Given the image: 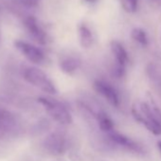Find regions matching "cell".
<instances>
[{
    "label": "cell",
    "instance_id": "6da1fadb",
    "mask_svg": "<svg viewBox=\"0 0 161 161\" xmlns=\"http://www.w3.org/2000/svg\"><path fill=\"white\" fill-rule=\"evenodd\" d=\"M132 116L153 136H161V109L152 94L148 93L145 101L137 102L132 106Z\"/></svg>",
    "mask_w": 161,
    "mask_h": 161
},
{
    "label": "cell",
    "instance_id": "7a4b0ae2",
    "mask_svg": "<svg viewBox=\"0 0 161 161\" xmlns=\"http://www.w3.org/2000/svg\"><path fill=\"white\" fill-rule=\"evenodd\" d=\"M22 76L26 82L47 94H56L58 92L51 79L41 69L35 66H25L22 69Z\"/></svg>",
    "mask_w": 161,
    "mask_h": 161
},
{
    "label": "cell",
    "instance_id": "3957f363",
    "mask_svg": "<svg viewBox=\"0 0 161 161\" xmlns=\"http://www.w3.org/2000/svg\"><path fill=\"white\" fill-rule=\"evenodd\" d=\"M38 103L44 107L52 119L59 124L69 125L73 122L70 111L62 102L47 97H40L38 98Z\"/></svg>",
    "mask_w": 161,
    "mask_h": 161
},
{
    "label": "cell",
    "instance_id": "277c9868",
    "mask_svg": "<svg viewBox=\"0 0 161 161\" xmlns=\"http://www.w3.org/2000/svg\"><path fill=\"white\" fill-rule=\"evenodd\" d=\"M110 48L114 57L113 75L116 78H122L126 74V68L129 63L128 52L124 46L117 40H113L110 43Z\"/></svg>",
    "mask_w": 161,
    "mask_h": 161
},
{
    "label": "cell",
    "instance_id": "5b68a950",
    "mask_svg": "<svg viewBox=\"0 0 161 161\" xmlns=\"http://www.w3.org/2000/svg\"><path fill=\"white\" fill-rule=\"evenodd\" d=\"M106 136H107L108 140L112 144H114L125 151H128V152H131V153H136V154H143L146 152L144 147L142 146V144L138 143L137 141L134 140L133 138H131L119 132H117L116 130L111 131L110 133L106 134Z\"/></svg>",
    "mask_w": 161,
    "mask_h": 161
},
{
    "label": "cell",
    "instance_id": "8992f818",
    "mask_svg": "<svg viewBox=\"0 0 161 161\" xmlns=\"http://www.w3.org/2000/svg\"><path fill=\"white\" fill-rule=\"evenodd\" d=\"M43 147L46 152L52 155H62L68 148V140L64 134L56 131L44 139Z\"/></svg>",
    "mask_w": 161,
    "mask_h": 161
},
{
    "label": "cell",
    "instance_id": "52a82bcc",
    "mask_svg": "<svg viewBox=\"0 0 161 161\" xmlns=\"http://www.w3.org/2000/svg\"><path fill=\"white\" fill-rule=\"evenodd\" d=\"M93 87L95 91L100 94L102 97H103L109 104H111L113 107L119 108L120 106V97L119 91L115 88L114 86H112L110 83L106 82L104 80H95L93 84Z\"/></svg>",
    "mask_w": 161,
    "mask_h": 161
},
{
    "label": "cell",
    "instance_id": "ba28073f",
    "mask_svg": "<svg viewBox=\"0 0 161 161\" xmlns=\"http://www.w3.org/2000/svg\"><path fill=\"white\" fill-rule=\"evenodd\" d=\"M15 47L25 56L31 63L41 64L46 61V53L40 47L28 43L23 40H16L14 42Z\"/></svg>",
    "mask_w": 161,
    "mask_h": 161
},
{
    "label": "cell",
    "instance_id": "9c48e42d",
    "mask_svg": "<svg viewBox=\"0 0 161 161\" xmlns=\"http://www.w3.org/2000/svg\"><path fill=\"white\" fill-rule=\"evenodd\" d=\"M23 24L30 34V36L38 44L46 45L48 40V36L45 30L41 27L36 17L33 15H27L23 19Z\"/></svg>",
    "mask_w": 161,
    "mask_h": 161
},
{
    "label": "cell",
    "instance_id": "30bf717a",
    "mask_svg": "<svg viewBox=\"0 0 161 161\" xmlns=\"http://www.w3.org/2000/svg\"><path fill=\"white\" fill-rule=\"evenodd\" d=\"M17 119L11 111L0 108V137L12 135L17 129Z\"/></svg>",
    "mask_w": 161,
    "mask_h": 161
},
{
    "label": "cell",
    "instance_id": "8fae6325",
    "mask_svg": "<svg viewBox=\"0 0 161 161\" xmlns=\"http://www.w3.org/2000/svg\"><path fill=\"white\" fill-rule=\"evenodd\" d=\"M90 114H92V116L97 119L99 127L102 132L108 134L111 131L115 130V123H114L113 119L103 109L101 108V106L100 107L98 105L95 106L91 110Z\"/></svg>",
    "mask_w": 161,
    "mask_h": 161
},
{
    "label": "cell",
    "instance_id": "7c38bea8",
    "mask_svg": "<svg viewBox=\"0 0 161 161\" xmlns=\"http://www.w3.org/2000/svg\"><path fill=\"white\" fill-rule=\"evenodd\" d=\"M82 64V61L77 56L73 55H66L63 57L59 62V66L61 70L68 75L75 73Z\"/></svg>",
    "mask_w": 161,
    "mask_h": 161
},
{
    "label": "cell",
    "instance_id": "4fadbf2b",
    "mask_svg": "<svg viewBox=\"0 0 161 161\" xmlns=\"http://www.w3.org/2000/svg\"><path fill=\"white\" fill-rule=\"evenodd\" d=\"M79 38L80 44L84 48L91 47L94 43L93 32L86 23H82L79 26Z\"/></svg>",
    "mask_w": 161,
    "mask_h": 161
},
{
    "label": "cell",
    "instance_id": "5bb4252c",
    "mask_svg": "<svg viewBox=\"0 0 161 161\" xmlns=\"http://www.w3.org/2000/svg\"><path fill=\"white\" fill-rule=\"evenodd\" d=\"M131 37L132 39L136 42L141 47H147L149 45V39L147 36V33L144 30L140 28H135L131 31Z\"/></svg>",
    "mask_w": 161,
    "mask_h": 161
},
{
    "label": "cell",
    "instance_id": "9a60e30c",
    "mask_svg": "<svg viewBox=\"0 0 161 161\" xmlns=\"http://www.w3.org/2000/svg\"><path fill=\"white\" fill-rule=\"evenodd\" d=\"M122 9L128 14H134L137 11L138 0H119Z\"/></svg>",
    "mask_w": 161,
    "mask_h": 161
},
{
    "label": "cell",
    "instance_id": "2e32d148",
    "mask_svg": "<svg viewBox=\"0 0 161 161\" xmlns=\"http://www.w3.org/2000/svg\"><path fill=\"white\" fill-rule=\"evenodd\" d=\"M40 1L41 0H14V3L25 9H33L39 5Z\"/></svg>",
    "mask_w": 161,
    "mask_h": 161
},
{
    "label": "cell",
    "instance_id": "e0dca14e",
    "mask_svg": "<svg viewBox=\"0 0 161 161\" xmlns=\"http://www.w3.org/2000/svg\"><path fill=\"white\" fill-rule=\"evenodd\" d=\"M156 145H157V148H158V150H159V152H160V153H161V139L157 141Z\"/></svg>",
    "mask_w": 161,
    "mask_h": 161
},
{
    "label": "cell",
    "instance_id": "ac0fdd59",
    "mask_svg": "<svg viewBox=\"0 0 161 161\" xmlns=\"http://www.w3.org/2000/svg\"><path fill=\"white\" fill-rule=\"evenodd\" d=\"M86 2H87V3H90V4H94V3H96L98 0H85Z\"/></svg>",
    "mask_w": 161,
    "mask_h": 161
}]
</instances>
